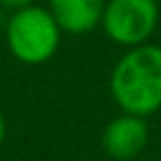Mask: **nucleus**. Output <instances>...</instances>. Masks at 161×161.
I'll list each match as a JSON object with an SVG mask.
<instances>
[{
	"label": "nucleus",
	"instance_id": "f257e3e1",
	"mask_svg": "<svg viewBox=\"0 0 161 161\" xmlns=\"http://www.w3.org/2000/svg\"><path fill=\"white\" fill-rule=\"evenodd\" d=\"M108 88L121 113L152 117L161 110V47L146 42L126 49L115 62Z\"/></svg>",
	"mask_w": 161,
	"mask_h": 161
},
{
	"label": "nucleus",
	"instance_id": "f03ea898",
	"mask_svg": "<svg viewBox=\"0 0 161 161\" xmlns=\"http://www.w3.org/2000/svg\"><path fill=\"white\" fill-rule=\"evenodd\" d=\"M62 29L51 16L49 7L29 5L11 11L5 27V42L9 53L27 66L47 64L62 44Z\"/></svg>",
	"mask_w": 161,
	"mask_h": 161
},
{
	"label": "nucleus",
	"instance_id": "7ed1b4c3",
	"mask_svg": "<svg viewBox=\"0 0 161 161\" xmlns=\"http://www.w3.org/2000/svg\"><path fill=\"white\" fill-rule=\"evenodd\" d=\"M159 27L157 0H106L102 29L110 42L132 49L150 42Z\"/></svg>",
	"mask_w": 161,
	"mask_h": 161
},
{
	"label": "nucleus",
	"instance_id": "20e7f679",
	"mask_svg": "<svg viewBox=\"0 0 161 161\" xmlns=\"http://www.w3.org/2000/svg\"><path fill=\"white\" fill-rule=\"evenodd\" d=\"M150 141V128L146 117L121 113L113 117L102 130V148L115 161H130L139 157Z\"/></svg>",
	"mask_w": 161,
	"mask_h": 161
},
{
	"label": "nucleus",
	"instance_id": "39448f33",
	"mask_svg": "<svg viewBox=\"0 0 161 161\" xmlns=\"http://www.w3.org/2000/svg\"><path fill=\"white\" fill-rule=\"evenodd\" d=\"M47 7L62 33L86 36L102 27L106 0H49Z\"/></svg>",
	"mask_w": 161,
	"mask_h": 161
},
{
	"label": "nucleus",
	"instance_id": "423d86ee",
	"mask_svg": "<svg viewBox=\"0 0 161 161\" xmlns=\"http://www.w3.org/2000/svg\"><path fill=\"white\" fill-rule=\"evenodd\" d=\"M29 5H36V0H0V7H5L9 11H18V9H25Z\"/></svg>",
	"mask_w": 161,
	"mask_h": 161
},
{
	"label": "nucleus",
	"instance_id": "0eeeda50",
	"mask_svg": "<svg viewBox=\"0 0 161 161\" xmlns=\"http://www.w3.org/2000/svg\"><path fill=\"white\" fill-rule=\"evenodd\" d=\"M5 139H7V119H5L3 110H0V148H3Z\"/></svg>",
	"mask_w": 161,
	"mask_h": 161
},
{
	"label": "nucleus",
	"instance_id": "6e6552de",
	"mask_svg": "<svg viewBox=\"0 0 161 161\" xmlns=\"http://www.w3.org/2000/svg\"><path fill=\"white\" fill-rule=\"evenodd\" d=\"M157 3H159V5H161V0H157Z\"/></svg>",
	"mask_w": 161,
	"mask_h": 161
}]
</instances>
